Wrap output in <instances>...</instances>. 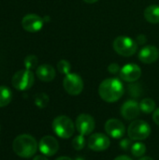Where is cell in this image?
Masks as SVG:
<instances>
[{
  "mask_svg": "<svg viewBox=\"0 0 159 160\" xmlns=\"http://www.w3.org/2000/svg\"><path fill=\"white\" fill-rule=\"evenodd\" d=\"M130 145H131V142H130V140H128V139H124V140H122L121 142H120V146H121V148H123L124 150H127V149L129 148Z\"/></svg>",
  "mask_w": 159,
  "mask_h": 160,
  "instance_id": "cell-26",
  "label": "cell"
},
{
  "mask_svg": "<svg viewBox=\"0 0 159 160\" xmlns=\"http://www.w3.org/2000/svg\"><path fill=\"white\" fill-rule=\"evenodd\" d=\"M63 86L67 94L71 96H78L83 90V81L80 75L68 73L64 78Z\"/></svg>",
  "mask_w": 159,
  "mask_h": 160,
  "instance_id": "cell-7",
  "label": "cell"
},
{
  "mask_svg": "<svg viewBox=\"0 0 159 160\" xmlns=\"http://www.w3.org/2000/svg\"><path fill=\"white\" fill-rule=\"evenodd\" d=\"M113 160H132V158H130L127 156H119V157L115 158Z\"/></svg>",
  "mask_w": 159,
  "mask_h": 160,
  "instance_id": "cell-28",
  "label": "cell"
},
{
  "mask_svg": "<svg viewBox=\"0 0 159 160\" xmlns=\"http://www.w3.org/2000/svg\"><path fill=\"white\" fill-rule=\"evenodd\" d=\"M159 58V50L153 45L143 47L139 52V59L144 64L155 63Z\"/></svg>",
  "mask_w": 159,
  "mask_h": 160,
  "instance_id": "cell-15",
  "label": "cell"
},
{
  "mask_svg": "<svg viewBox=\"0 0 159 160\" xmlns=\"http://www.w3.org/2000/svg\"><path fill=\"white\" fill-rule=\"evenodd\" d=\"M35 82L34 74L29 69H22L17 71L11 80L13 87L19 91H25L30 89Z\"/></svg>",
  "mask_w": 159,
  "mask_h": 160,
  "instance_id": "cell-6",
  "label": "cell"
},
{
  "mask_svg": "<svg viewBox=\"0 0 159 160\" xmlns=\"http://www.w3.org/2000/svg\"><path fill=\"white\" fill-rule=\"evenodd\" d=\"M121 114L126 120L136 119L141 113L140 104L135 100H127L121 107Z\"/></svg>",
  "mask_w": 159,
  "mask_h": 160,
  "instance_id": "cell-14",
  "label": "cell"
},
{
  "mask_svg": "<svg viewBox=\"0 0 159 160\" xmlns=\"http://www.w3.org/2000/svg\"><path fill=\"white\" fill-rule=\"evenodd\" d=\"M151 134V127L149 124L143 120H135L133 121L128 128L127 135L128 138L132 141H143L147 139Z\"/></svg>",
  "mask_w": 159,
  "mask_h": 160,
  "instance_id": "cell-5",
  "label": "cell"
},
{
  "mask_svg": "<svg viewBox=\"0 0 159 160\" xmlns=\"http://www.w3.org/2000/svg\"><path fill=\"white\" fill-rule=\"evenodd\" d=\"M142 76V69L136 64L125 65L120 70V77L123 81L133 82L138 81Z\"/></svg>",
  "mask_w": 159,
  "mask_h": 160,
  "instance_id": "cell-12",
  "label": "cell"
},
{
  "mask_svg": "<svg viewBox=\"0 0 159 160\" xmlns=\"http://www.w3.org/2000/svg\"><path fill=\"white\" fill-rule=\"evenodd\" d=\"M85 146V139L84 136L82 135H78L76 136L73 140H72V147L73 149L77 150V151H81L84 148Z\"/></svg>",
  "mask_w": 159,
  "mask_h": 160,
  "instance_id": "cell-22",
  "label": "cell"
},
{
  "mask_svg": "<svg viewBox=\"0 0 159 160\" xmlns=\"http://www.w3.org/2000/svg\"><path fill=\"white\" fill-rule=\"evenodd\" d=\"M98 94L106 102H116L124 94V85L118 79H106L99 84Z\"/></svg>",
  "mask_w": 159,
  "mask_h": 160,
  "instance_id": "cell-1",
  "label": "cell"
},
{
  "mask_svg": "<svg viewBox=\"0 0 159 160\" xmlns=\"http://www.w3.org/2000/svg\"><path fill=\"white\" fill-rule=\"evenodd\" d=\"M88 147L95 152H102L107 150L111 145V141L108 136L102 133L92 134L87 142Z\"/></svg>",
  "mask_w": 159,
  "mask_h": 160,
  "instance_id": "cell-9",
  "label": "cell"
},
{
  "mask_svg": "<svg viewBox=\"0 0 159 160\" xmlns=\"http://www.w3.org/2000/svg\"><path fill=\"white\" fill-rule=\"evenodd\" d=\"M106 133L113 139H120L125 135L126 128L124 124L118 119H110L105 124Z\"/></svg>",
  "mask_w": 159,
  "mask_h": 160,
  "instance_id": "cell-13",
  "label": "cell"
},
{
  "mask_svg": "<svg viewBox=\"0 0 159 160\" xmlns=\"http://www.w3.org/2000/svg\"><path fill=\"white\" fill-rule=\"evenodd\" d=\"M12 99V93L7 86H0V108L6 107Z\"/></svg>",
  "mask_w": 159,
  "mask_h": 160,
  "instance_id": "cell-18",
  "label": "cell"
},
{
  "mask_svg": "<svg viewBox=\"0 0 159 160\" xmlns=\"http://www.w3.org/2000/svg\"><path fill=\"white\" fill-rule=\"evenodd\" d=\"M33 160H48V158H46V156L44 155H38V156H36Z\"/></svg>",
  "mask_w": 159,
  "mask_h": 160,
  "instance_id": "cell-29",
  "label": "cell"
},
{
  "mask_svg": "<svg viewBox=\"0 0 159 160\" xmlns=\"http://www.w3.org/2000/svg\"><path fill=\"white\" fill-rule=\"evenodd\" d=\"M139 160H154L152 158H150V157H143V158H142L141 159Z\"/></svg>",
  "mask_w": 159,
  "mask_h": 160,
  "instance_id": "cell-32",
  "label": "cell"
},
{
  "mask_svg": "<svg viewBox=\"0 0 159 160\" xmlns=\"http://www.w3.org/2000/svg\"><path fill=\"white\" fill-rule=\"evenodd\" d=\"M37 63H38V60H37V57L36 55H28L24 58V67H25V69H33L37 67Z\"/></svg>",
  "mask_w": 159,
  "mask_h": 160,
  "instance_id": "cell-23",
  "label": "cell"
},
{
  "mask_svg": "<svg viewBox=\"0 0 159 160\" xmlns=\"http://www.w3.org/2000/svg\"><path fill=\"white\" fill-rule=\"evenodd\" d=\"M108 70H109V72L112 73V74H116V73H117L118 71H120L121 69H120V67H119L118 64L113 63V64H111V65L108 67Z\"/></svg>",
  "mask_w": 159,
  "mask_h": 160,
  "instance_id": "cell-25",
  "label": "cell"
},
{
  "mask_svg": "<svg viewBox=\"0 0 159 160\" xmlns=\"http://www.w3.org/2000/svg\"><path fill=\"white\" fill-rule=\"evenodd\" d=\"M57 69H58V71L60 73L65 74V75L70 73L69 72L70 71V64H69V62L65 60V59L60 60L58 62V64H57Z\"/></svg>",
  "mask_w": 159,
  "mask_h": 160,
  "instance_id": "cell-24",
  "label": "cell"
},
{
  "mask_svg": "<svg viewBox=\"0 0 159 160\" xmlns=\"http://www.w3.org/2000/svg\"><path fill=\"white\" fill-rule=\"evenodd\" d=\"M75 127H76L77 131L81 135L87 136V135H90L94 131L96 128V122L90 114L82 113L77 117Z\"/></svg>",
  "mask_w": 159,
  "mask_h": 160,
  "instance_id": "cell-8",
  "label": "cell"
},
{
  "mask_svg": "<svg viewBox=\"0 0 159 160\" xmlns=\"http://www.w3.org/2000/svg\"><path fill=\"white\" fill-rule=\"evenodd\" d=\"M36 74L37 78L45 82H52L55 78V70L51 65H41L37 68Z\"/></svg>",
  "mask_w": 159,
  "mask_h": 160,
  "instance_id": "cell-16",
  "label": "cell"
},
{
  "mask_svg": "<svg viewBox=\"0 0 159 160\" xmlns=\"http://www.w3.org/2000/svg\"><path fill=\"white\" fill-rule=\"evenodd\" d=\"M153 120H154V122H155L157 126H159V108L158 109H157V110L154 112Z\"/></svg>",
  "mask_w": 159,
  "mask_h": 160,
  "instance_id": "cell-27",
  "label": "cell"
},
{
  "mask_svg": "<svg viewBox=\"0 0 159 160\" xmlns=\"http://www.w3.org/2000/svg\"><path fill=\"white\" fill-rule=\"evenodd\" d=\"M52 129L61 139H69L75 132V124L66 115H59L52 121Z\"/></svg>",
  "mask_w": 159,
  "mask_h": 160,
  "instance_id": "cell-3",
  "label": "cell"
},
{
  "mask_svg": "<svg viewBox=\"0 0 159 160\" xmlns=\"http://www.w3.org/2000/svg\"><path fill=\"white\" fill-rule=\"evenodd\" d=\"M38 149L46 157L54 156L59 150V143L57 140L52 136H44L38 142Z\"/></svg>",
  "mask_w": 159,
  "mask_h": 160,
  "instance_id": "cell-10",
  "label": "cell"
},
{
  "mask_svg": "<svg viewBox=\"0 0 159 160\" xmlns=\"http://www.w3.org/2000/svg\"><path fill=\"white\" fill-rule=\"evenodd\" d=\"M144 18L150 23H159V6L151 5L144 9Z\"/></svg>",
  "mask_w": 159,
  "mask_h": 160,
  "instance_id": "cell-17",
  "label": "cell"
},
{
  "mask_svg": "<svg viewBox=\"0 0 159 160\" xmlns=\"http://www.w3.org/2000/svg\"><path fill=\"white\" fill-rule=\"evenodd\" d=\"M146 152V146L142 142H136L131 145V153L134 157L136 158H141L142 157Z\"/></svg>",
  "mask_w": 159,
  "mask_h": 160,
  "instance_id": "cell-20",
  "label": "cell"
},
{
  "mask_svg": "<svg viewBox=\"0 0 159 160\" xmlns=\"http://www.w3.org/2000/svg\"><path fill=\"white\" fill-rule=\"evenodd\" d=\"M38 148V144L34 137L28 134L17 136L12 143L14 153L22 158H29L35 156Z\"/></svg>",
  "mask_w": 159,
  "mask_h": 160,
  "instance_id": "cell-2",
  "label": "cell"
},
{
  "mask_svg": "<svg viewBox=\"0 0 159 160\" xmlns=\"http://www.w3.org/2000/svg\"><path fill=\"white\" fill-rule=\"evenodd\" d=\"M55 160H72L70 158H68V157H60V158H56Z\"/></svg>",
  "mask_w": 159,
  "mask_h": 160,
  "instance_id": "cell-30",
  "label": "cell"
},
{
  "mask_svg": "<svg viewBox=\"0 0 159 160\" xmlns=\"http://www.w3.org/2000/svg\"><path fill=\"white\" fill-rule=\"evenodd\" d=\"M84 2H86V3H89V4H93V3H96V2H97L98 0H83Z\"/></svg>",
  "mask_w": 159,
  "mask_h": 160,
  "instance_id": "cell-31",
  "label": "cell"
},
{
  "mask_svg": "<svg viewBox=\"0 0 159 160\" xmlns=\"http://www.w3.org/2000/svg\"><path fill=\"white\" fill-rule=\"evenodd\" d=\"M49 103V97L45 93H39L35 97V104L40 108L43 109L45 108Z\"/></svg>",
  "mask_w": 159,
  "mask_h": 160,
  "instance_id": "cell-21",
  "label": "cell"
},
{
  "mask_svg": "<svg viewBox=\"0 0 159 160\" xmlns=\"http://www.w3.org/2000/svg\"><path fill=\"white\" fill-rule=\"evenodd\" d=\"M112 47L118 54L125 57L132 56L133 54H135L138 49L137 42L131 38L126 36L117 37L113 40Z\"/></svg>",
  "mask_w": 159,
  "mask_h": 160,
  "instance_id": "cell-4",
  "label": "cell"
},
{
  "mask_svg": "<svg viewBox=\"0 0 159 160\" xmlns=\"http://www.w3.org/2000/svg\"><path fill=\"white\" fill-rule=\"evenodd\" d=\"M44 21L37 14H27L22 20V28L30 33L38 32L43 27Z\"/></svg>",
  "mask_w": 159,
  "mask_h": 160,
  "instance_id": "cell-11",
  "label": "cell"
},
{
  "mask_svg": "<svg viewBox=\"0 0 159 160\" xmlns=\"http://www.w3.org/2000/svg\"><path fill=\"white\" fill-rule=\"evenodd\" d=\"M141 111L144 113H151L156 111V102L152 98H144L140 103Z\"/></svg>",
  "mask_w": 159,
  "mask_h": 160,
  "instance_id": "cell-19",
  "label": "cell"
}]
</instances>
